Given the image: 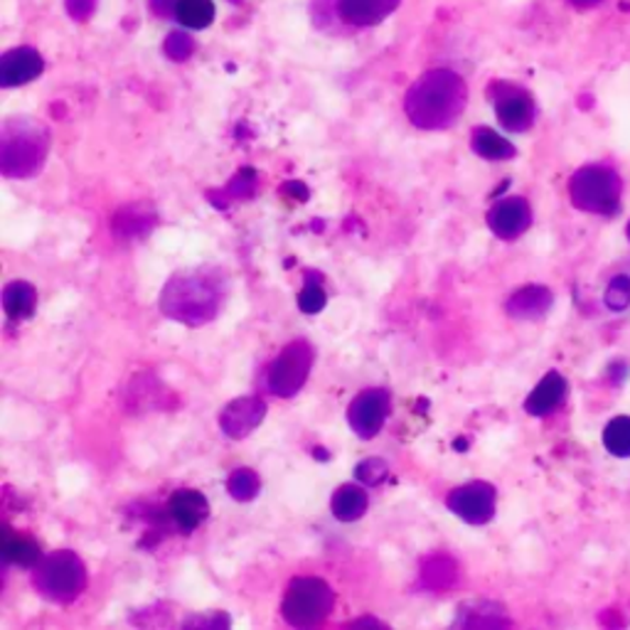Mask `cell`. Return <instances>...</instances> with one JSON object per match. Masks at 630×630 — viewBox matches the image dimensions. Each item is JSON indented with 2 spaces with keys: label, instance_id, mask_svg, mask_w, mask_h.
I'll list each match as a JSON object with an SVG mask.
<instances>
[{
  "label": "cell",
  "instance_id": "obj_8",
  "mask_svg": "<svg viewBox=\"0 0 630 630\" xmlns=\"http://www.w3.org/2000/svg\"><path fill=\"white\" fill-rule=\"evenodd\" d=\"M448 510L466 520L468 525H485L495 512V488L488 483H468L451 490L446 498Z\"/></svg>",
  "mask_w": 630,
  "mask_h": 630
},
{
  "label": "cell",
  "instance_id": "obj_5",
  "mask_svg": "<svg viewBox=\"0 0 630 630\" xmlns=\"http://www.w3.org/2000/svg\"><path fill=\"white\" fill-rule=\"evenodd\" d=\"M335 594L318 576H298L288 584L281 613L284 621L293 628H313L323 623L333 611Z\"/></svg>",
  "mask_w": 630,
  "mask_h": 630
},
{
  "label": "cell",
  "instance_id": "obj_23",
  "mask_svg": "<svg viewBox=\"0 0 630 630\" xmlns=\"http://www.w3.org/2000/svg\"><path fill=\"white\" fill-rule=\"evenodd\" d=\"M389 473V466L382 461V458H367V461H362L357 468H355V476L360 483H365V485H380L384 478H387Z\"/></svg>",
  "mask_w": 630,
  "mask_h": 630
},
{
  "label": "cell",
  "instance_id": "obj_2",
  "mask_svg": "<svg viewBox=\"0 0 630 630\" xmlns=\"http://www.w3.org/2000/svg\"><path fill=\"white\" fill-rule=\"evenodd\" d=\"M466 82L451 70H431L412 84L404 99L409 121L424 131H441L466 109Z\"/></svg>",
  "mask_w": 630,
  "mask_h": 630
},
{
  "label": "cell",
  "instance_id": "obj_6",
  "mask_svg": "<svg viewBox=\"0 0 630 630\" xmlns=\"http://www.w3.org/2000/svg\"><path fill=\"white\" fill-rule=\"evenodd\" d=\"M311 367H313V348L308 345L306 340L288 343L281 350V355L271 362L269 389L281 399L296 397L306 384L308 375H311Z\"/></svg>",
  "mask_w": 630,
  "mask_h": 630
},
{
  "label": "cell",
  "instance_id": "obj_1",
  "mask_svg": "<svg viewBox=\"0 0 630 630\" xmlns=\"http://www.w3.org/2000/svg\"><path fill=\"white\" fill-rule=\"evenodd\" d=\"M227 298V279L215 266H195L170 276L160 293V311L190 328L205 325Z\"/></svg>",
  "mask_w": 630,
  "mask_h": 630
},
{
  "label": "cell",
  "instance_id": "obj_10",
  "mask_svg": "<svg viewBox=\"0 0 630 630\" xmlns=\"http://www.w3.org/2000/svg\"><path fill=\"white\" fill-rule=\"evenodd\" d=\"M42 70H45V62H42L38 50L15 47L0 57V84L3 87H20V84L38 79Z\"/></svg>",
  "mask_w": 630,
  "mask_h": 630
},
{
  "label": "cell",
  "instance_id": "obj_4",
  "mask_svg": "<svg viewBox=\"0 0 630 630\" xmlns=\"http://www.w3.org/2000/svg\"><path fill=\"white\" fill-rule=\"evenodd\" d=\"M32 584L47 601L70 604L87 589V567L70 549L52 552L32 567Z\"/></svg>",
  "mask_w": 630,
  "mask_h": 630
},
{
  "label": "cell",
  "instance_id": "obj_9",
  "mask_svg": "<svg viewBox=\"0 0 630 630\" xmlns=\"http://www.w3.org/2000/svg\"><path fill=\"white\" fill-rule=\"evenodd\" d=\"M266 404L259 397H239L229 402L220 414V426L229 439H247V436L264 421Z\"/></svg>",
  "mask_w": 630,
  "mask_h": 630
},
{
  "label": "cell",
  "instance_id": "obj_28",
  "mask_svg": "<svg viewBox=\"0 0 630 630\" xmlns=\"http://www.w3.org/2000/svg\"><path fill=\"white\" fill-rule=\"evenodd\" d=\"M352 626H384L377 618H360V621H352Z\"/></svg>",
  "mask_w": 630,
  "mask_h": 630
},
{
  "label": "cell",
  "instance_id": "obj_14",
  "mask_svg": "<svg viewBox=\"0 0 630 630\" xmlns=\"http://www.w3.org/2000/svg\"><path fill=\"white\" fill-rule=\"evenodd\" d=\"M527 222H530V210L520 197H510V200L498 202V205L490 210V215H488L490 229H493L498 237H503V239L517 237V234L527 227Z\"/></svg>",
  "mask_w": 630,
  "mask_h": 630
},
{
  "label": "cell",
  "instance_id": "obj_20",
  "mask_svg": "<svg viewBox=\"0 0 630 630\" xmlns=\"http://www.w3.org/2000/svg\"><path fill=\"white\" fill-rule=\"evenodd\" d=\"M259 488H261V480L256 476V471L252 468H237L227 480V490L234 500H239V503H247V500H254L259 495Z\"/></svg>",
  "mask_w": 630,
  "mask_h": 630
},
{
  "label": "cell",
  "instance_id": "obj_16",
  "mask_svg": "<svg viewBox=\"0 0 630 630\" xmlns=\"http://www.w3.org/2000/svg\"><path fill=\"white\" fill-rule=\"evenodd\" d=\"M38 291L28 281H10L3 288V308L10 320H25L35 313Z\"/></svg>",
  "mask_w": 630,
  "mask_h": 630
},
{
  "label": "cell",
  "instance_id": "obj_7",
  "mask_svg": "<svg viewBox=\"0 0 630 630\" xmlns=\"http://www.w3.org/2000/svg\"><path fill=\"white\" fill-rule=\"evenodd\" d=\"M389 414V392L387 389H365L360 392L355 399H352L348 409V421L350 429L355 431L360 439H375L382 431L384 421H387Z\"/></svg>",
  "mask_w": 630,
  "mask_h": 630
},
{
  "label": "cell",
  "instance_id": "obj_11",
  "mask_svg": "<svg viewBox=\"0 0 630 630\" xmlns=\"http://www.w3.org/2000/svg\"><path fill=\"white\" fill-rule=\"evenodd\" d=\"M168 515L180 530L192 532L207 520L210 503L200 490H192V488L175 490V493L168 500Z\"/></svg>",
  "mask_w": 630,
  "mask_h": 630
},
{
  "label": "cell",
  "instance_id": "obj_22",
  "mask_svg": "<svg viewBox=\"0 0 630 630\" xmlns=\"http://www.w3.org/2000/svg\"><path fill=\"white\" fill-rule=\"evenodd\" d=\"M325 301H328V296L323 291V286L313 281V274H308V284L303 286L301 296H298V308H301L306 316H316L323 311Z\"/></svg>",
  "mask_w": 630,
  "mask_h": 630
},
{
  "label": "cell",
  "instance_id": "obj_17",
  "mask_svg": "<svg viewBox=\"0 0 630 630\" xmlns=\"http://www.w3.org/2000/svg\"><path fill=\"white\" fill-rule=\"evenodd\" d=\"M3 557L10 564H15V567H35V564L42 559V552H40V544L32 537L10 535V532H6Z\"/></svg>",
  "mask_w": 630,
  "mask_h": 630
},
{
  "label": "cell",
  "instance_id": "obj_26",
  "mask_svg": "<svg viewBox=\"0 0 630 630\" xmlns=\"http://www.w3.org/2000/svg\"><path fill=\"white\" fill-rule=\"evenodd\" d=\"M96 0H67V13L74 20H87L94 15Z\"/></svg>",
  "mask_w": 630,
  "mask_h": 630
},
{
  "label": "cell",
  "instance_id": "obj_19",
  "mask_svg": "<svg viewBox=\"0 0 630 630\" xmlns=\"http://www.w3.org/2000/svg\"><path fill=\"white\" fill-rule=\"evenodd\" d=\"M175 18L185 28L202 30L215 20V6H212V0H178Z\"/></svg>",
  "mask_w": 630,
  "mask_h": 630
},
{
  "label": "cell",
  "instance_id": "obj_15",
  "mask_svg": "<svg viewBox=\"0 0 630 630\" xmlns=\"http://www.w3.org/2000/svg\"><path fill=\"white\" fill-rule=\"evenodd\" d=\"M367 505H370L367 490L362 485H355V483L340 485L333 493V500H330V510H333V515L340 522L360 520L367 512Z\"/></svg>",
  "mask_w": 630,
  "mask_h": 630
},
{
  "label": "cell",
  "instance_id": "obj_18",
  "mask_svg": "<svg viewBox=\"0 0 630 630\" xmlns=\"http://www.w3.org/2000/svg\"><path fill=\"white\" fill-rule=\"evenodd\" d=\"M471 146L478 156H483L488 160H505L512 153H515V148H512L503 136H498L495 131H490V128L480 126L471 134Z\"/></svg>",
  "mask_w": 630,
  "mask_h": 630
},
{
  "label": "cell",
  "instance_id": "obj_12",
  "mask_svg": "<svg viewBox=\"0 0 630 630\" xmlns=\"http://www.w3.org/2000/svg\"><path fill=\"white\" fill-rule=\"evenodd\" d=\"M495 109L500 121H503L505 128L510 131H525V128L532 124V102L525 92L512 89V87H503L498 84L495 92Z\"/></svg>",
  "mask_w": 630,
  "mask_h": 630
},
{
  "label": "cell",
  "instance_id": "obj_27",
  "mask_svg": "<svg viewBox=\"0 0 630 630\" xmlns=\"http://www.w3.org/2000/svg\"><path fill=\"white\" fill-rule=\"evenodd\" d=\"M178 0H151V13L158 18H175Z\"/></svg>",
  "mask_w": 630,
  "mask_h": 630
},
{
  "label": "cell",
  "instance_id": "obj_3",
  "mask_svg": "<svg viewBox=\"0 0 630 630\" xmlns=\"http://www.w3.org/2000/svg\"><path fill=\"white\" fill-rule=\"evenodd\" d=\"M50 148L47 128L28 119H10L0 131V170L6 178H32L45 163Z\"/></svg>",
  "mask_w": 630,
  "mask_h": 630
},
{
  "label": "cell",
  "instance_id": "obj_21",
  "mask_svg": "<svg viewBox=\"0 0 630 630\" xmlns=\"http://www.w3.org/2000/svg\"><path fill=\"white\" fill-rule=\"evenodd\" d=\"M559 394H562V382L557 377H547L540 384L537 392L530 397L527 409L532 414H544L559 402Z\"/></svg>",
  "mask_w": 630,
  "mask_h": 630
},
{
  "label": "cell",
  "instance_id": "obj_25",
  "mask_svg": "<svg viewBox=\"0 0 630 630\" xmlns=\"http://www.w3.org/2000/svg\"><path fill=\"white\" fill-rule=\"evenodd\" d=\"M254 180H256L254 170L244 168L239 175H234V180H232V185H229L227 192H229L232 197H247L249 192H252V188H254Z\"/></svg>",
  "mask_w": 630,
  "mask_h": 630
},
{
  "label": "cell",
  "instance_id": "obj_24",
  "mask_svg": "<svg viewBox=\"0 0 630 630\" xmlns=\"http://www.w3.org/2000/svg\"><path fill=\"white\" fill-rule=\"evenodd\" d=\"M192 52H195V40L185 32H173V35H168L165 40V55L175 62H185Z\"/></svg>",
  "mask_w": 630,
  "mask_h": 630
},
{
  "label": "cell",
  "instance_id": "obj_13",
  "mask_svg": "<svg viewBox=\"0 0 630 630\" xmlns=\"http://www.w3.org/2000/svg\"><path fill=\"white\" fill-rule=\"evenodd\" d=\"M399 0H338V13L350 25H377L389 13H394Z\"/></svg>",
  "mask_w": 630,
  "mask_h": 630
}]
</instances>
